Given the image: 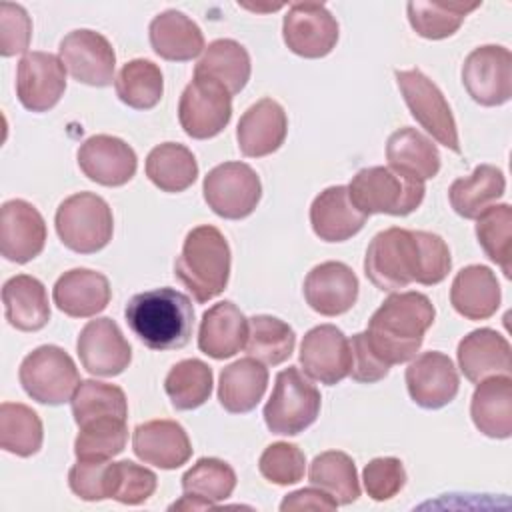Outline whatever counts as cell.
I'll list each match as a JSON object with an SVG mask.
<instances>
[{"mask_svg": "<svg viewBox=\"0 0 512 512\" xmlns=\"http://www.w3.org/2000/svg\"><path fill=\"white\" fill-rule=\"evenodd\" d=\"M450 268L448 244L438 234L398 226L378 232L364 256V274L382 292H396L412 282L440 284Z\"/></svg>", "mask_w": 512, "mask_h": 512, "instance_id": "6da1fadb", "label": "cell"}, {"mask_svg": "<svg viewBox=\"0 0 512 512\" xmlns=\"http://www.w3.org/2000/svg\"><path fill=\"white\" fill-rule=\"evenodd\" d=\"M434 316L436 310L426 294L414 290L390 294L372 314L364 334L384 364H404L420 350Z\"/></svg>", "mask_w": 512, "mask_h": 512, "instance_id": "7a4b0ae2", "label": "cell"}, {"mask_svg": "<svg viewBox=\"0 0 512 512\" xmlns=\"http://www.w3.org/2000/svg\"><path fill=\"white\" fill-rule=\"evenodd\" d=\"M134 336L150 350H178L194 330L192 300L174 288H154L134 294L124 308Z\"/></svg>", "mask_w": 512, "mask_h": 512, "instance_id": "3957f363", "label": "cell"}, {"mask_svg": "<svg viewBox=\"0 0 512 512\" xmlns=\"http://www.w3.org/2000/svg\"><path fill=\"white\" fill-rule=\"evenodd\" d=\"M174 274L200 304L222 294L230 278V246L224 234L210 224L192 228L176 258Z\"/></svg>", "mask_w": 512, "mask_h": 512, "instance_id": "277c9868", "label": "cell"}, {"mask_svg": "<svg viewBox=\"0 0 512 512\" xmlns=\"http://www.w3.org/2000/svg\"><path fill=\"white\" fill-rule=\"evenodd\" d=\"M424 182L390 166L362 168L348 184L352 204L366 216H406L424 200Z\"/></svg>", "mask_w": 512, "mask_h": 512, "instance_id": "5b68a950", "label": "cell"}, {"mask_svg": "<svg viewBox=\"0 0 512 512\" xmlns=\"http://www.w3.org/2000/svg\"><path fill=\"white\" fill-rule=\"evenodd\" d=\"M54 224L62 244L78 254L102 250L112 240L114 232L108 202L92 192H78L60 202Z\"/></svg>", "mask_w": 512, "mask_h": 512, "instance_id": "8992f818", "label": "cell"}, {"mask_svg": "<svg viewBox=\"0 0 512 512\" xmlns=\"http://www.w3.org/2000/svg\"><path fill=\"white\" fill-rule=\"evenodd\" d=\"M320 404L318 388L296 366H288L276 374L274 390L264 406V422L274 434L296 436L316 422Z\"/></svg>", "mask_w": 512, "mask_h": 512, "instance_id": "52a82bcc", "label": "cell"}, {"mask_svg": "<svg viewBox=\"0 0 512 512\" xmlns=\"http://www.w3.org/2000/svg\"><path fill=\"white\" fill-rule=\"evenodd\" d=\"M18 378L32 400L48 406H60L72 400L82 382L70 354L54 344H44L32 350L22 360Z\"/></svg>", "mask_w": 512, "mask_h": 512, "instance_id": "ba28073f", "label": "cell"}, {"mask_svg": "<svg viewBox=\"0 0 512 512\" xmlns=\"http://www.w3.org/2000/svg\"><path fill=\"white\" fill-rule=\"evenodd\" d=\"M396 84L412 118L442 146L460 154L454 114L440 88L418 68L396 70Z\"/></svg>", "mask_w": 512, "mask_h": 512, "instance_id": "9c48e42d", "label": "cell"}, {"mask_svg": "<svg viewBox=\"0 0 512 512\" xmlns=\"http://www.w3.org/2000/svg\"><path fill=\"white\" fill-rule=\"evenodd\" d=\"M202 192L214 214L226 220H240L256 210L262 184L252 166L244 162H224L206 174Z\"/></svg>", "mask_w": 512, "mask_h": 512, "instance_id": "30bf717a", "label": "cell"}, {"mask_svg": "<svg viewBox=\"0 0 512 512\" xmlns=\"http://www.w3.org/2000/svg\"><path fill=\"white\" fill-rule=\"evenodd\" d=\"M232 118V96L214 80L194 74L178 102V120L196 140L218 136Z\"/></svg>", "mask_w": 512, "mask_h": 512, "instance_id": "8fae6325", "label": "cell"}, {"mask_svg": "<svg viewBox=\"0 0 512 512\" xmlns=\"http://www.w3.org/2000/svg\"><path fill=\"white\" fill-rule=\"evenodd\" d=\"M462 84L480 106H500L512 98V54L498 44L474 48L462 64Z\"/></svg>", "mask_w": 512, "mask_h": 512, "instance_id": "7c38bea8", "label": "cell"}, {"mask_svg": "<svg viewBox=\"0 0 512 512\" xmlns=\"http://www.w3.org/2000/svg\"><path fill=\"white\" fill-rule=\"evenodd\" d=\"M286 46L302 58H322L338 42V22L324 4L296 2L282 22Z\"/></svg>", "mask_w": 512, "mask_h": 512, "instance_id": "4fadbf2b", "label": "cell"}, {"mask_svg": "<svg viewBox=\"0 0 512 512\" xmlns=\"http://www.w3.org/2000/svg\"><path fill=\"white\" fill-rule=\"evenodd\" d=\"M60 60L74 80L88 86H108L114 80L116 54L100 32L80 28L66 34L60 42Z\"/></svg>", "mask_w": 512, "mask_h": 512, "instance_id": "5bb4252c", "label": "cell"}, {"mask_svg": "<svg viewBox=\"0 0 512 512\" xmlns=\"http://www.w3.org/2000/svg\"><path fill=\"white\" fill-rule=\"evenodd\" d=\"M66 90V68L50 52H26L16 70V96L30 112H48Z\"/></svg>", "mask_w": 512, "mask_h": 512, "instance_id": "9a60e30c", "label": "cell"}, {"mask_svg": "<svg viewBox=\"0 0 512 512\" xmlns=\"http://www.w3.org/2000/svg\"><path fill=\"white\" fill-rule=\"evenodd\" d=\"M350 364V340L340 328L320 324L304 334L300 344V366L310 378L334 386L350 374Z\"/></svg>", "mask_w": 512, "mask_h": 512, "instance_id": "2e32d148", "label": "cell"}, {"mask_svg": "<svg viewBox=\"0 0 512 512\" xmlns=\"http://www.w3.org/2000/svg\"><path fill=\"white\" fill-rule=\"evenodd\" d=\"M82 366L94 376H118L130 360L132 348L112 318L90 320L76 340Z\"/></svg>", "mask_w": 512, "mask_h": 512, "instance_id": "e0dca14e", "label": "cell"}, {"mask_svg": "<svg viewBox=\"0 0 512 512\" xmlns=\"http://www.w3.org/2000/svg\"><path fill=\"white\" fill-rule=\"evenodd\" d=\"M46 244V224L42 214L26 200L14 198L0 210V252L6 260L26 264L34 260Z\"/></svg>", "mask_w": 512, "mask_h": 512, "instance_id": "ac0fdd59", "label": "cell"}, {"mask_svg": "<svg viewBox=\"0 0 512 512\" xmlns=\"http://www.w3.org/2000/svg\"><path fill=\"white\" fill-rule=\"evenodd\" d=\"M404 378L410 398L426 410H436L450 404L460 386L454 362L436 350L416 356L408 364Z\"/></svg>", "mask_w": 512, "mask_h": 512, "instance_id": "d6986e66", "label": "cell"}, {"mask_svg": "<svg viewBox=\"0 0 512 512\" xmlns=\"http://www.w3.org/2000/svg\"><path fill=\"white\" fill-rule=\"evenodd\" d=\"M78 166L92 182L102 186H124L136 174V152L110 134H96L78 148Z\"/></svg>", "mask_w": 512, "mask_h": 512, "instance_id": "ffe728a7", "label": "cell"}, {"mask_svg": "<svg viewBox=\"0 0 512 512\" xmlns=\"http://www.w3.org/2000/svg\"><path fill=\"white\" fill-rule=\"evenodd\" d=\"M308 306L322 316H340L358 300V278L354 270L336 260L314 266L304 280Z\"/></svg>", "mask_w": 512, "mask_h": 512, "instance_id": "44dd1931", "label": "cell"}, {"mask_svg": "<svg viewBox=\"0 0 512 512\" xmlns=\"http://www.w3.org/2000/svg\"><path fill=\"white\" fill-rule=\"evenodd\" d=\"M132 450L144 462L162 470H174L192 456L186 430L174 420H150L138 424L132 434Z\"/></svg>", "mask_w": 512, "mask_h": 512, "instance_id": "7402d4cb", "label": "cell"}, {"mask_svg": "<svg viewBox=\"0 0 512 512\" xmlns=\"http://www.w3.org/2000/svg\"><path fill=\"white\" fill-rule=\"evenodd\" d=\"M286 132L288 118L284 108L272 98H262L238 120V148L248 158H262L276 152L284 144Z\"/></svg>", "mask_w": 512, "mask_h": 512, "instance_id": "603a6c76", "label": "cell"}, {"mask_svg": "<svg viewBox=\"0 0 512 512\" xmlns=\"http://www.w3.org/2000/svg\"><path fill=\"white\" fill-rule=\"evenodd\" d=\"M458 366L470 382H480L490 376L512 374L510 342L492 328H480L464 336L458 344Z\"/></svg>", "mask_w": 512, "mask_h": 512, "instance_id": "cb8c5ba5", "label": "cell"}, {"mask_svg": "<svg viewBox=\"0 0 512 512\" xmlns=\"http://www.w3.org/2000/svg\"><path fill=\"white\" fill-rule=\"evenodd\" d=\"M110 294L108 278L88 268H74L64 272L52 288V300L56 308L72 318L96 316L108 306Z\"/></svg>", "mask_w": 512, "mask_h": 512, "instance_id": "d4e9b609", "label": "cell"}, {"mask_svg": "<svg viewBox=\"0 0 512 512\" xmlns=\"http://www.w3.org/2000/svg\"><path fill=\"white\" fill-rule=\"evenodd\" d=\"M362 214L348 196V186H330L322 190L310 206V224L314 234L324 242H344L358 234L366 224Z\"/></svg>", "mask_w": 512, "mask_h": 512, "instance_id": "484cf974", "label": "cell"}, {"mask_svg": "<svg viewBox=\"0 0 512 512\" xmlns=\"http://www.w3.org/2000/svg\"><path fill=\"white\" fill-rule=\"evenodd\" d=\"M248 340V320L240 308L230 302H218L202 316L198 330V348L214 358L224 360L238 354Z\"/></svg>", "mask_w": 512, "mask_h": 512, "instance_id": "4316f807", "label": "cell"}, {"mask_svg": "<svg viewBox=\"0 0 512 512\" xmlns=\"http://www.w3.org/2000/svg\"><path fill=\"white\" fill-rule=\"evenodd\" d=\"M500 298V284L488 266H466L452 280L450 302L454 310L468 320H486L494 316Z\"/></svg>", "mask_w": 512, "mask_h": 512, "instance_id": "83f0119b", "label": "cell"}, {"mask_svg": "<svg viewBox=\"0 0 512 512\" xmlns=\"http://www.w3.org/2000/svg\"><path fill=\"white\" fill-rule=\"evenodd\" d=\"M470 416L474 426L488 438H510L512 436V378L490 376L478 382L472 402Z\"/></svg>", "mask_w": 512, "mask_h": 512, "instance_id": "f1b7e54d", "label": "cell"}, {"mask_svg": "<svg viewBox=\"0 0 512 512\" xmlns=\"http://www.w3.org/2000/svg\"><path fill=\"white\" fill-rule=\"evenodd\" d=\"M4 316L22 332L42 330L50 320V304L44 284L28 274H16L2 286Z\"/></svg>", "mask_w": 512, "mask_h": 512, "instance_id": "f546056e", "label": "cell"}, {"mask_svg": "<svg viewBox=\"0 0 512 512\" xmlns=\"http://www.w3.org/2000/svg\"><path fill=\"white\" fill-rule=\"evenodd\" d=\"M152 50L170 62H188L204 50V36L198 24L178 10H166L150 22Z\"/></svg>", "mask_w": 512, "mask_h": 512, "instance_id": "4dcf8cb0", "label": "cell"}, {"mask_svg": "<svg viewBox=\"0 0 512 512\" xmlns=\"http://www.w3.org/2000/svg\"><path fill=\"white\" fill-rule=\"evenodd\" d=\"M268 386V370L256 358H240L220 372L218 400L232 414H246L256 408Z\"/></svg>", "mask_w": 512, "mask_h": 512, "instance_id": "1f68e13d", "label": "cell"}, {"mask_svg": "<svg viewBox=\"0 0 512 512\" xmlns=\"http://www.w3.org/2000/svg\"><path fill=\"white\" fill-rule=\"evenodd\" d=\"M506 178L500 168L480 164L466 178H456L448 188V200L454 212L466 220L478 218L484 210L504 196Z\"/></svg>", "mask_w": 512, "mask_h": 512, "instance_id": "d6a6232c", "label": "cell"}, {"mask_svg": "<svg viewBox=\"0 0 512 512\" xmlns=\"http://www.w3.org/2000/svg\"><path fill=\"white\" fill-rule=\"evenodd\" d=\"M386 160L390 168L422 182L434 178L440 170V152L436 144L410 126H404L388 136Z\"/></svg>", "mask_w": 512, "mask_h": 512, "instance_id": "836d02e7", "label": "cell"}, {"mask_svg": "<svg viewBox=\"0 0 512 512\" xmlns=\"http://www.w3.org/2000/svg\"><path fill=\"white\" fill-rule=\"evenodd\" d=\"M250 70L252 66L246 48L236 40L220 38L208 44L194 74L218 82L230 96H234L248 84Z\"/></svg>", "mask_w": 512, "mask_h": 512, "instance_id": "e575fe53", "label": "cell"}, {"mask_svg": "<svg viewBox=\"0 0 512 512\" xmlns=\"http://www.w3.org/2000/svg\"><path fill=\"white\" fill-rule=\"evenodd\" d=\"M146 176L162 192H184L198 178V162L184 144L164 142L150 150Z\"/></svg>", "mask_w": 512, "mask_h": 512, "instance_id": "d590c367", "label": "cell"}, {"mask_svg": "<svg viewBox=\"0 0 512 512\" xmlns=\"http://www.w3.org/2000/svg\"><path fill=\"white\" fill-rule=\"evenodd\" d=\"M308 480L312 486L332 496L338 506L352 504L360 496L354 460L340 450H328L318 454L310 464Z\"/></svg>", "mask_w": 512, "mask_h": 512, "instance_id": "8d00e7d4", "label": "cell"}, {"mask_svg": "<svg viewBox=\"0 0 512 512\" xmlns=\"http://www.w3.org/2000/svg\"><path fill=\"white\" fill-rule=\"evenodd\" d=\"M296 346L294 330L280 318L258 314L248 320L246 354L262 364L276 366L288 360Z\"/></svg>", "mask_w": 512, "mask_h": 512, "instance_id": "74e56055", "label": "cell"}, {"mask_svg": "<svg viewBox=\"0 0 512 512\" xmlns=\"http://www.w3.org/2000/svg\"><path fill=\"white\" fill-rule=\"evenodd\" d=\"M116 96L134 110L154 108L164 92V78L160 68L144 58L126 62L114 78Z\"/></svg>", "mask_w": 512, "mask_h": 512, "instance_id": "f35d334b", "label": "cell"}, {"mask_svg": "<svg viewBox=\"0 0 512 512\" xmlns=\"http://www.w3.org/2000/svg\"><path fill=\"white\" fill-rule=\"evenodd\" d=\"M42 438V420L30 406L20 402H2L0 446L6 452L28 458L40 450Z\"/></svg>", "mask_w": 512, "mask_h": 512, "instance_id": "ab89813d", "label": "cell"}, {"mask_svg": "<svg viewBox=\"0 0 512 512\" xmlns=\"http://www.w3.org/2000/svg\"><path fill=\"white\" fill-rule=\"evenodd\" d=\"M72 416L80 426L102 420V418H122L128 416L126 394L116 384H106L98 380H82L72 396Z\"/></svg>", "mask_w": 512, "mask_h": 512, "instance_id": "60d3db41", "label": "cell"}, {"mask_svg": "<svg viewBox=\"0 0 512 512\" xmlns=\"http://www.w3.org/2000/svg\"><path fill=\"white\" fill-rule=\"evenodd\" d=\"M164 390L176 410H194L212 394V368L198 358L180 360L166 374Z\"/></svg>", "mask_w": 512, "mask_h": 512, "instance_id": "b9f144b4", "label": "cell"}, {"mask_svg": "<svg viewBox=\"0 0 512 512\" xmlns=\"http://www.w3.org/2000/svg\"><path fill=\"white\" fill-rule=\"evenodd\" d=\"M480 4H462V2H408V20L414 32L428 40H442L452 36L464 22L466 14L476 10Z\"/></svg>", "mask_w": 512, "mask_h": 512, "instance_id": "7bdbcfd3", "label": "cell"}, {"mask_svg": "<svg viewBox=\"0 0 512 512\" xmlns=\"http://www.w3.org/2000/svg\"><path fill=\"white\" fill-rule=\"evenodd\" d=\"M236 472L220 458H200L182 476V490L204 502L208 508L232 496Z\"/></svg>", "mask_w": 512, "mask_h": 512, "instance_id": "ee69618b", "label": "cell"}, {"mask_svg": "<svg viewBox=\"0 0 512 512\" xmlns=\"http://www.w3.org/2000/svg\"><path fill=\"white\" fill-rule=\"evenodd\" d=\"M476 238L486 256L496 262L504 276H512V208L494 204L476 218Z\"/></svg>", "mask_w": 512, "mask_h": 512, "instance_id": "f6af8a7d", "label": "cell"}, {"mask_svg": "<svg viewBox=\"0 0 512 512\" xmlns=\"http://www.w3.org/2000/svg\"><path fill=\"white\" fill-rule=\"evenodd\" d=\"M128 440L126 420L102 418L80 426L74 440V454L78 460H110L120 454Z\"/></svg>", "mask_w": 512, "mask_h": 512, "instance_id": "bcb514c9", "label": "cell"}, {"mask_svg": "<svg viewBox=\"0 0 512 512\" xmlns=\"http://www.w3.org/2000/svg\"><path fill=\"white\" fill-rule=\"evenodd\" d=\"M70 490L86 500L98 502L112 498L114 462L110 460H78L68 472Z\"/></svg>", "mask_w": 512, "mask_h": 512, "instance_id": "7dc6e473", "label": "cell"}, {"mask_svg": "<svg viewBox=\"0 0 512 512\" xmlns=\"http://www.w3.org/2000/svg\"><path fill=\"white\" fill-rule=\"evenodd\" d=\"M258 468L268 482L278 486H288L304 478L306 456L296 444L274 442L262 452L258 460Z\"/></svg>", "mask_w": 512, "mask_h": 512, "instance_id": "c3c4849f", "label": "cell"}, {"mask_svg": "<svg viewBox=\"0 0 512 512\" xmlns=\"http://www.w3.org/2000/svg\"><path fill=\"white\" fill-rule=\"evenodd\" d=\"M156 474L130 460L114 462L112 498L120 504L136 506L146 502L156 490Z\"/></svg>", "mask_w": 512, "mask_h": 512, "instance_id": "681fc988", "label": "cell"}, {"mask_svg": "<svg viewBox=\"0 0 512 512\" xmlns=\"http://www.w3.org/2000/svg\"><path fill=\"white\" fill-rule=\"evenodd\" d=\"M362 480L368 496L376 502H384L396 496L404 488L406 470L398 458H392V456L374 458L366 464L362 472Z\"/></svg>", "mask_w": 512, "mask_h": 512, "instance_id": "f907efd6", "label": "cell"}, {"mask_svg": "<svg viewBox=\"0 0 512 512\" xmlns=\"http://www.w3.org/2000/svg\"><path fill=\"white\" fill-rule=\"evenodd\" d=\"M32 36V22L20 4H0V54L16 56L28 50Z\"/></svg>", "mask_w": 512, "mask_h": 512, "instance_id": "816d5d0a", "label": "cell"}, {"mask_svg": "<svg viewBox=\"0 0 512 512\" xmlns=\"http://www.w3.org/2000/svg\"><path fill=\"white\" fill-rule=\"evenodd\" d=\"M350 352H352V364H350V374L352 380L372 384L388 376L390 366L384 364L370 348L366 334L358 332L350 340Z\"/></svg>", "mask_w": 512, "mask_h": 512, "instance_id": "f5cc1de1", "label": "cell"}, {"mask_svg": "<svg viewBox=\"0 0 512 512\" xmlns=\"http://www.w3.org/2000/svg\"><path fill=\"white\" fill-rule=\"evenodd\" d=\"M336 500L328 496L324 490L312 486V488H302L296 492H290L282 504L280 510H336Z\"/></svg>", "mask_w": 512, "mask_h": 512, "instance_id": "db71d44e", "label": "cell"}]
</instances>
